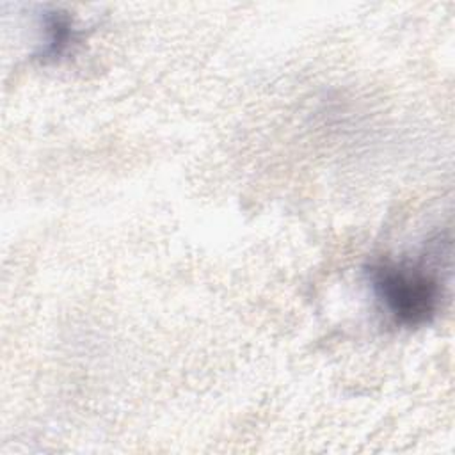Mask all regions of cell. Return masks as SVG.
I'll return each mask as SVG.
<instances>
[{
  "label": "cell",
  "mask_w": 455,
  "mask_h": 455,
  "mask_svg": "<svg viewBox=\"0 0 455 455\" xmlns=\"http://www.w3.org/2000/svg\"><path fill=\"white\" fill-rule=\"evenodd\" d=\"M370 281L375 295L398 323L418 327L435 316L441 286L427 268L379 263L370 268Z\"/></svg>",
  "instance_id": "obj_1"
},
{
  "label": "cell",
  "mask_w": 455,
  "mask_h": 455,
  "mask_svg": "<svg viewBox=\"0 0 455 455\" xmlns=\"http://www.w3.org/2000/svg\"><path fill=\"white\" fill-rule=\"evenodd\" d=\"M48 30H50V37H48L43 55L55 59L69 44L73 28H71L68 18H64L60 14H52L48 20Z\"/></svg>",
  "instance_id": "obj_2"
}]
</instances>
